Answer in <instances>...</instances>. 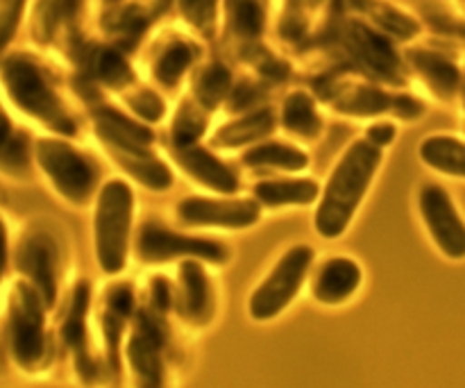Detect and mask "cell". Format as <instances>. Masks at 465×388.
<instances>
[{
    "label": "cell",
    "instance_id": "obj_1",
    "mask_svg": "<svg viewBox=\"0 0 465 388\" xmlns=\"http://www.w3.org/2000/svg\"><path fill=\"white\" fill-rule=\"evenodd\" d=\"M381 150L372 141H357L345 153L322 194L316 214V230L325 239H336L352 221L354 212L361 204L375 171L380 168Z\"/></svg>",
    "mask_w": 465,
    "mask_h": 388
},
{
    "label": "cell",
    "instance_id": "obj_2",
    "mask_svg": "<svg viewBox=\"0 0 465 388\" xmlns=\"http://www.w3.org/2000/svg\"><path fill=\"white\" fill-rule=\"evenodd\" d=\"M134 198L125 182L112 180L103 186L95 212V253L107 275H116L127 264V241Z\"/></svg>",
    "mask_w": 465,
    "mask_h": 388
},
{
    "label": "cell",
    "instance_id": "obj_3",
    "mask_svg": "<svg viewBox=\"0 0 465 388\" xmlns=\"http://www.w3.org/2000/svg\"><path fill=\"white\" fill-rule=\"evenodd\" d=\"M45 303L39 291L27 282H16L9 303V348L25 371H35L45 354L44 332Z\"/></svg>",
    "mask_w": 465,
    "mask_h": 388
},
{
    "label": "cell",
    "instance_id": "obj_4",
    "mask_svg": "<svg viewBox=\"0 0 465 388\" xmlns=\"http://www.w3.org/2000/svg\"><path fill=\"white\" fill-rule=\"evenodd\" d=\"M3 77L5 86L9 89L18 107L25 109L27 114L36 116L39 121H44L54 132H62V134H73L75 132V123L64 112L62 103L54 98L48 82L44 80V75H41L35 64L23 57L9 59L5 64Z\"/></svg>",
    "mask_w": 465,
    "mask_h": 388
},
{
    "label": "cell",
    "instance_id": "obj_5",
    "mask_svg": "<svg viewBox=\"0 0 465 388\" xmlns=\"http://www.w3.org/2000/svg\"><path fill=\"white\" fill-rule=\"evenodd\" d=\"M313 264V250L309 245H295L284 257L280 259L271 275L263 280V284L250 298V316L254 321H271L280 316L293 298L298 295L304 277Z\"/></svg>",
    "mask_w": 465,
    "mask_h": 388
},
{
    "label": "cell",
    "instance_id": "obj_6",
    "mask_svg": "<svg viewBox=\"0 0 465 388\" xmlns=\"http://www.w3.org/2000/svg\"><path fill=\"white\" fill-rule=\"evenodd\" d=\"M36 157L64 198L75 204H82L89 198L95 184V168L84 154L62 141L44 139L36 145Z\"/></svg>",
    "mask_w": 465,
    "mask_h": 388
},
{
    "label": "cell",
    "instance_id": "obj_7",
    "mask_svg": "<svg viewBox=\"0 0 465 388\" xmlns=\"http://www.w3.org/2000/svg\"><path fill=\"white\" fill-rule=\"evenodd\" d=\"M136 254L145 264H162L177 257L204 259L212 264H225L230 259V250L218 241L175 234L157 223H145L141 227L139 239H136Z\"/></svg>",
    "mask_w": 465,
    "mask_h": 388
},
{
    "label": "cell",
    "instance_id": "obj_8",
    "mask_svg": "<svg viewBox=\"0 0 465 388\" xmlns=\"http://www.w3.org/2000/svg\"><path fill=\"white\" fill-rule=\"evenodd\" d=\"M420 214L440 253L450 259H465V223L443 186L430 184L420 191Z\"/></svg>",
    "mask_w": 465,
    "mask_h": 388
},
{
    "label": "cell",
    "instance_id": "obj_9",
    "mask_svg": "<svg viewBox=\"0 0 465 388\" xmlns=\"http://www.w3.org/2000/svg\"><path fill=\"white\" fill-rule=\"evenodd\" d=\"M162 348L163 334L159 323L150 313H141L125 348L127 363L134 375V388H166Z\"/></svg>",
    "mask_w": 465,
    "mask_h": 388
},
{
    "label": "cell",
    "instance_id": "obj_10",
    "mask_svg": "<svg viewBox=\"0 0 465 388\" xmlns=\"http://www.w3.org/2000/svg\"><path fill=\"white\" fill-rule=\"evenodd\" d=\"M177 216L186 225H213L241 230L257 223L259 204L254 200L186 198L177 204Z\"/></svg>",
    "mask_w": 465,
    "mask_h": 388
},
{
    "label": "cell",
    "instance_id": "obj_11",
    "mask_svg": "<svg viewBox=\"0 0 465 388\" xmlns=\"http://www.w3.org/2000/svg\"><path fill=\"white\" fill-rule=\"evenodd\" d=\"M16 268L39 291L45 307L57 298V248L45 234H30L23 239L16 254Z\"/></svg>",
    "mask_w": 465,
    "mask_h": 388
},
{
    "label": "cell",
    "instance_id": "obj_12",
    "mask_svg": "<svg viewBox=\"0 0 465 388\" xmlns=\"http://www.w3.org/2000/svg\"><path fill=\"white\" fill-rule=\"evenodd\" d=\"M177 312L186 323L203 327L213 316V291L207 273L195 259H184L180 266V300Z\"/></svg>",
    "mask_w": 465,
    "mask_h": 388
},
{
    "label": "cell",
    "instance_id": "obj_13",
    "mask_svg": "<svg viewBox=\"0 0 465 388\" xmlns=\"http://www.w3.org/2000/svg\"><path fill=\"white\" fill-rule=\"evenodd\" d=\"M89 284L86 282H77L75 291H73V300H71V309H68V316L64 321L62 327V336L64 343L68 345V350L75 357V371L80 375V380L84 384H94L95 375V363L91 362L89 357V345H86V309H89Z\"/></svg>",
    "mask_w": 465,
    "mask_h": 388
},
{
    "label": "cell",
    "instance_id": "obj_14",
    "mask_svg": "<svg viewBox=\"0 0 465 388\" xmlns=\"http://www.w3.org/2000/svg\"><path fill=\"white\" fill-rule=\"evenodd\" d=\"M361 284V268L345 257H334L322 264L313 280V295L322 304H341Z\"/></svg>",
    "mask_w": 465,
    "mask_h": 388
},
{
    "label": "cell",
    "instance_id": "obj_15",
    "mask_svg": "<svg viewBox=\"0 0 465 388\" xmlns=\"http://www.w3.org/2000/svg\"><path fill=\"white\" fill-rule=\"evenodd\" d=\"M175 159L193 180H198L200 184H204L207 189L221 191V194H234V191L239 189V180H236L234 173H232L221 159L213 157L209 150L195 148V145L177 148Z\"/></svg>",
    "mask_w": 465,
    "mask_h": 388
},
{
    "label": "cell",
    "instance_id": "obj_16",
    "mask_svg": "<svg viewBox=\"0 0 465 388\" xmlns=\"http://www.w3.org/2000/svg\"><path fill=\"white\" fill-rule=\"evenodd\" d=\"M95 130L109 148L118 150H148L150 141H153V132L148 127L139 125L114 109L95 114Z\"/></svg>",
    "mask_w": 465,
    "mask_h": 388
},
{
    "label": "cell",
    "instance_id": "obj_17",
    "mask_svg": "<svg viewBox=\"0 0 465 388\" xmlns=\"http://www.w3.org/2000/svg\"><path fill=\"white\" fill-rule=\"evenodd\" d=\"M350 44L357 50L359 57H361L372 71L384 75L386 80H395V77L400 75L398 59H395L391 45L386 44L380 35H375V32L368 30V27L352 25V30H350Z\"/></svg>",
    "mask_w": 465,
    "mask_h": 388
},
{
    "label": "cell",
    "instance_id": "obj_18",
    "mask_svg": "<svg viewBox=\"0 0 465 388\" xmlns=\"http://www.w3.org/2000/svg\"><path fill=\"white\" fill-rule=\"evenodd\" d=\"M112 150L114 159L134 177L136 182L145 184L153 191H163L173 184V175L166 168V164H162L159 159H154L148 150Z\"/></svg>",
    "mask_w": 465,
    "mask_h": 388
},
{
    "label": "cell",
    "instance_id": "obj_19",
    "mask_svg": "<svg viewBox=\"0 0 465 388\" xmlns=\"http://www.w3.org/2000/svg\"><path fill=\"white\" fill-rule=\"evenodd\" d=\"M411 57L416 68L420 71V75L425 77L430 89L439 98H454V94L459 91V85H461V73H459V68L450 59L440 57L436 53H427V50H418Z\"/></svg>",
    "mask_w": 465,
    "mask_h": 388
},
{
    "label": "cell",
    "instance_id": "obj_20",
    "mask_svg": "<svg viewBox=\"0 0 465 388\" xmlns=\"http://www.w3.org/2000/svg\"><path fill=\"white\" fill-rule=\"evenodd\" d=\"M420 157L427 166L445 175L465 177V144L454 136H430L422 141Z\"/></svg>",
    "mask_w": 465,
    "mask_h": 388
},
{
    "label": "cell",
    "instance_id": "obj_21",
    "mask_svg": "<svg viewBox=\"0 0 465 388\" xmlns=\"http://www.w3.org/2000/svg\"><path fill=\"white\" fill-rule=\"evenodd\" d=\"M257 200L271 207L282 204H309L318 198V184L313 180H275L262 182L254 189Z\"/></svg>",
    "mask_w": 465,
    "mask_h": 388
},
{
    "label": "cell",
    "instance_id": "obj_22",
    "mask_svg": "<svg viewBox=\"0 0 465 388\" xmlns=\"http://www.w3.org/2000/svg\"><path fill=\"white\" fill-rule=\"evenodd\" d=\"M272 127H275V118H272L271 112L263 109V112L250 114V116L241 118V121L221 127L218 134L213 136V145H218V148L245 145L250 141H257L262 136H266L268 132H272Z\"/></svg>",
    "mask_w": 465,
    "mask_h": 388
},
{
    "label": "cell",
    "instance_id": "obj_23",
    "mask_svg": "<svg viewBox=\"0 0 465 388\" xmlns=\"http://www.w3.org/2000/svg\"><path fill=\"white\" fill-rule=\"evenodd\" d=\"M243 162L248 166L257 168H284V171H302L309 164V157L302 150L284 144H266L248 150L243 154Z\"/></svg>",
    "mask_w": 465,
    "mask_h": 388
},
{
    "label": "cell",
    "instance_id": "obj_24",
    "mask_svg": "<svg viewBox=\"0 0 465 388\" xmlns=\"http://www.w3.org/2000/svg\"><path fill=\"white\" fill-rule=\"evenodd\" d=\"M321 118L307 94H293L284 103V127L293 134L312 139L321 132Z\"/></svg>",
    "mask_w": 465,
    "mask_h": 388
},
{
    "label": "cell",
    "instance_id": "obj_25",
    "mask_svg": "<svg viewBox=\"0 0 465 388\" xmlns=\"http://www.w3.org/2000/svg\"><path fill=\"white\" fill-rule=\"evenodd\" d=\"M230 27L239 36H257L263 27L262 0H227Z\"/></svg>",
    "mask_w": 465,
    "mask_h": 388
},
{
    "label": "cell",
    "instance_id": "obj_26",
    "mask_svg": "<svg viewBox=\"0 0 465 388\" xmlns=\"http://www.w3.org/2000/svg\"><path fill=\"white\" fill-rule=\"evenodd\" d=\"M204 127H207V118L195 107L184 104L177 112L175 123H173V141H175V148H189V145H193L204 134Z\"/></svg>",
    "mask_w": 465,
    "mask_h": 388
},
{
    "label": "cell",
    "instance_id": "obj_27",
    "mask_svg": "<svg viewBox=\"0 0 465 388\" xmlns=\"http://www.w3.org/2000/svg\"><path fill=\"white\" fill-rule=\"evenodd\" d=\"M336 107L348 114H354V116H372V114H380L384 109H389L391 100L381 91L363 86V89L354 91L352 95H345L341 103H336Z\"/></svg>",
    "mask_w": 465,
    "mask_h": 388
},
{
    "label": "cell",
    "instance_id": "obj_28",
    "mask_svg": "<svg viewBox=\"0 0 465 388\" xmlns=\"http://www.w3.org/2000/svg\"><path fill=\"white\" fill-rule=\"evenodd\" d=\"M193 59V53L186 44H173L166 53L159 57L157 66H154V75L162 85L173 86L177 80H180L182 73L186 71V66L191 64Z\"/></svg>",
    "mask_w": 465,
    "mask_h": 388
},
{
    "label": "cell",
    "instance_id": "obj_29",
    "mask_svg": "<svg viewBox=\"0 0 465 388\" xmlns=\"http://www.w3.org/2000/svg\"><path fill=\"white\" fill-rule=\"evenodd\" d=\"M230 89V73L223 66H209L195 82V94L204 107H216Z\"/></svg>",
    "mask_w": 465,
    "mask_h": 388
},
{
    "label": "cell",
    "instance_id": "obj_30",
    "mask_svg": "<svg viewBox=\"0 0 465 388\" xmlns=\"http://www.w3.org/2000/svg\"><path fill=\"white\" fill-rule=\"evenodd\" d=\"M94 66L100 80L107 82L109 86H123L132 80L130 66H127V62L116 53V50H103V53L95 57Z\"/></svg>",
    "mask_w": 465,
    "mask_h": 388
},
{
    "label": "cell",
    "instance_id": "obj_31",
    "mask_svg": "<svg viewBox=\"0 0 465 388\" xmlns=\"http://www.w3.org/2000/svg\"><path fill=\"white\" fill-rule=\"evenodd\" d=\"M372 14H375V18L386 27V30L395 32V35L404 36V39H409V36H413L418 32V25L411 21V18L404 16V14L400 12H393V9L377 7Z\"/></svg>",
    "mask_w": 465,
    "mask_h": 388
},
{
    "label": "cell",
    "instance_id": "obj_32",
    "mask_svg": "<svg viewBox=\"0 0 465 388\" xmlns=\"http://www.w3.org/2000/svg\"><path fill=\"white\" fill-rule=\"evenodd\" d=\"M23 0H0V48L9 41L14 35L18 16H21Z\"/></svg>",
    "mask_w": 465,
    "mask_h": 388
},
{
    "label": "cell",
    "instance_id": "obj_33",
    "mask_svg": "<svg viewBox=\"0 0 465 388\" xmlns=\"http://www.w3.org/2000/svg\"><path fill=\"white\" fill-rule=\"evenodd\" d=\"M130 107L145 121H157L163 114V103L153 94V91H141L134 98H130Z\"/></svg>",
    "mask_w": 465,
    "mask_h": 388
},
{
    "label": "cell",
    "instance_id": "obj_34",
    "mask_svg": "<svg viewBox=\"0 0 465 388\" xmlns=\"http://www.w3.org/2000/svg\"><path fill=\"white\" fill-rule=\"evenodd\" d=\"M182 9H184L186 18H189L193 25L207 27L213 18V5L216 0H180Z\"/></svg>",
    "mask_w": 465,
    "mask_h": 388
},
{
    "label": "cell",
    "instance_id": "obj_35",
    "mask_svg": "<svg viewBox=\"0 0 465 388\" xmlns=\"http://www.w3.org/2000/svg\"><path fill=\"white\" fill-rule=\"evenodd\" d=\"M393 139L395 127L391 125V123H377V125H372L371 130H368V141H372V144L380 145V148L389 145Z\"/></svg>",
    "mask_w": 465,
    "mask_h": 388
},
{
    "label": "cell",
    "instance_id": "obj_36",
    "mask_svg": "<svg viewBox=\"0 0 465 388\" xmlns=\"http://www.w3.org/2000/svg\"><path fill=\"white\" fill-rule=\"evenodd\" d=\"M393 109L402 118H418L422 112H425L422 103H418L416 98H409V95H400V98L393 103Z\"/></svg>",
    "mask_w": 465,
    "mask_h": 388
},
{
    "label": "cell",
    "instance_id": "obj_37",
    "mask_svg": "<svg viewBox=\"0 0 465 388\" xmlns=\"http://www.w3.org/2000/svg\"><path fill=\"white\" fill-rule=\"evenodd\" d=\"M254 100V89L248 85H241L239 89L234 91V95H232V109H241L245 107V104H250Z\"/></svg>",
    "mask_w": 465,
    "mask_h": 388
},
{
    "label": "cell",
    "instance_id": "obj_38",
    "mask_svg": "<svg viewBox=\"0 0 465 388\" xmlns=\"http://www.w3.org/2000/svg\"><path fill=\"white\" fill-rule=\"evenodd\" d=\"M5 266H7V234H5V225L0 221V277H3Z\"/></svg>",
    "mask_w": 465,
    "mask_h": 388
},
{
    "label": "cell",
    "instance_id": "obj_39",
    "mask_svg": "<svg viewBox=\"0 0 465 388\" xmlns=\"http://www.w3.org/2000/svg\"><path fill=\"white\" fill-rule=\"evenodd\" d=\"M309 3H312V5H318V3H321V0H309Z\"/></svg>",
    "mask_w": 465,
    "mask_h": 388
},
{
    "label": "cell",
    "instance_id": "obj_40",
    "mask_svg": "<svg viewBox=\"0 0 465 388\" xmlns=\"http://www.w3.org/2000/svg\"><path fill=\"white\" fill-rule=\"evenodd\" d=\"M463 104H465V98H463Z\"/></svg>",
    "mask_w": 465,
    "mask_h": 388
}]
</instances>
